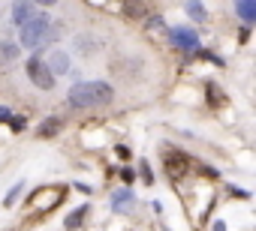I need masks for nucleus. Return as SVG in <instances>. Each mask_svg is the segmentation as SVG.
<instances>
[{"instance_id":"f8f14e48","label":"nucleus","mask_w":256,"mask_h":231,"mask_svg":"<svg viewBox=\"0 0 256 231\" xmlns=\"http://www.w3.org/2000/svg\"><path fill=\"white\" fill-rule=\"evenodd\" d=\"M124 12L130 15V18H145V3H139V0H127Z\"/></svg>"},{"instance_id":"ddd939ff","label":"nucleus","mask_w":256,"mask_h":231,"mask_svg":"<svg viewBox=\"0 0 256 231\" xmlns=\"http://www.w3.org/2000/svg\"><path fill=\"white\" fill-rule=\"evenodd\" d=\"M187 12H190V18L193 21H205V18H208V15H205V9H202V3H199V0H187Z\"/></svg>"},{"instance_id":"1a4fd4ad","label":"nucleus","mask_w":256,"mask_h":231,"mask_svg":"<svg viewBox=\"0 0 256 231\" xmlns=\"http://www.w3.org/2000/svg\"><path fill=\"white\" fill-rule=\"evenodd\" d=\"M205 99H208L214 108H223V105H226V93L220 90V84H208V87H205Z\"/></svg>"},{"instance_id":"2eb2a0df","label":"nucleus","mask_w":256,"mask_h":231,"mask_svg":"<svg viewBox=\"0 0 256 231\" xmlns=\"http://www.w3.org/2000/svg\"><path fill=\"white\" fill-rule=\"evenodd\" d=\"M19 60V48L15 45H0V63H12Z\"/></svg>"},{"instance_id":"39448f33","label":"nucleus","mask_w":256,"mask_h":231,"mask_svg":"<svg viewBox=\"0 0 256 231\" xmlns=\"http://www.w3.org/2000/svg\"><path fill=\"white\" fill-rule=\"evenodd\" d=\"M163 165H166V174L172 177V180H181V177L187 174V168H190V162H187V156H181V153H169Z\"/></svg>"},{"instance_id":"f3484780","label":"nucleus","mask_w":256,"mask_h":231,"mask_svg":"<svg viewBox=\"0 0 256 231\" xmlns=\"http://www.w3.org/2000/svg\"><path fill=\"white\" fill-rule=\"evenodd\" d=\"M19 192H21V186H19V183H15V189H12V192L6 195V207H9V204H12L15 198H19Z\"/></svg>"},{"instance_id":"0eeeda50","label":"nucleus","mask_w":256,"mask_h":231,"mask_svg":"<svg viewBox=\"0 0 256 231\" xmlns=\"http://www.w3.org/2000/svg\"><path fill=\"white\" fill-rule=\"evenodd\" d=\"M60 129H63V120H60V117H48V120H42V123H39L37 135H39V138H55Z\"/></svg>"},{"instance_id":"f257e3e1","label":"nucleus","mask_w":256,"mask_h":231,"mask_svg":"<svg viewBox=\"0 0 256 231\" xmlns=\"http://www.w3.org/2000/svg\"><path fill=\"white\" fill-rule=\"evenodd\" d=\"M115 96L112 84L106 81H81L76 87H70V93H66V105H73V108H102V105H109Z\"/></svg>"},{"instance_id":"423d86ee","label":"nucleus","mask_w":256,"mask_h":231,"mask_svg":"<svg viewBox=\"0 0 256 231\" xmlns=\"http://www.w3.org/2000/svg\"><path fill=\"white\" fill-rule=\"evenodd\" d=\"M33 0H15V6H12V24H24V21H30L33 18Z\"/></svg>"},{"instance_id":"6e6552de","label":"nucleus","mask_w":256,"mask_h":231,"mask_svg":"<svg viewBox=\"0 0 256 231\" xmlns=\"http://www.w3.org/2000/svg\"><path fill=\"white\" fill-rule=\"evenodd\" d=\"M48 69H51V75H63V72H70V57L63 54V51H55L48 60Z\"/></svg>"},{"instance_id":"f03ea898","label":"nucleus","mask_w":256,"mask_h":231,"mask_svg":"<svg viewBox=\"0 0 256 231\" xmlns=\"http://www.w3.org/2000/svg\"><path fill=\"white\" fill-rule=\"evenodd\" d=\"M51 39V21H48V15H42V12H37L30 21H24L21 24V45L24 48H39L42 42H48Z\"/></svg>"},{"instance_id":"9d476101","label":"nucleus","mask_w":256,"mask_h":231,"mask_svg":"<svg viewBox=\"0 0 256 231\" xmlns=\"http://www.w3.org/2000/svg\"><path fill=\"white\" fill-rule=\"evenodd\" d=\"M238 15L244 18V24L256 21V0H238Z\"/></svg>"},{"instance_id":"9b49d317","label":"nucleus","mask_w":256,"mask_h":231,"mask_svg":"<svg viewBox=\"0 0 256 231\" xmlns=\"http://www.w3.org/2000/svg\"><path fill=\"white\" fill-rule=\"evenodd\" d=\"M84 213H88V207H79V210H73L70 216L63 219V228H66V231H76V228L84 222Z\"/></svg>"},{"instance_id":"6ab92c4d","label":"nucleus","mask_w":256,"mask_h":231,"mask_svg":"<svg viewBox=\"0 0 256 231\" xmlns=\"http://www.w3.org/2000/svg\"><path fill=\"white\" fill-rule=\"evenodd\" d=\"M9 117H12V114H9V108H0V123H6Z\"/></svg>"},{"instance_id":"4468645a","label":"nucleus","mask_w":256,"mask_h":231,"mask_svg":"<svg viewBox=\"0 0 256 231\" xmlns=\"http://www.w3.org/2000/svg\"><path fill=\"white\" fill-rule=\"evenodd\" d=\"M133 201V192L130 189H121V192H112V207L115 210H124V204Z\"/></svg>"},{"instance_id":"dca6fc26","label":"nucleus","mask_w":256,"mask_h":231,"mask_svg":"<svg viewBox=\"0 0 256 231\" xmlns=\"http://www.w3.org/2000/svg\"><path fill=\"white\" fill-rule=\"evenodd\" d=\"M6 123H9V126H12V129H24V120H21V117H9Z\"/></svg>"},{"instance_id":"412c9836","label":"nucleus","mask_w":256,"mask_h":231,"mask_svg":"<svg viewBox=\"0 0 256 231\" xmlns=\"http://www.w3.org/2000/svg\"><path fill=\"white\" fill-rule=\"evenodd\" d=\"M214 231H226V225L223 222H214Z\"/></svg>"},{"instance_id":"20e7f679","label":"nucleus","mask_w":256,"mask_h":231,"mask_svg":"<svg viewBox=\"0 0 256 231\" xmlns=\"http://www.w3.org/2000/svg\"><path fill=\"white\" fill-rule=\"evenodd\" d=\"M169 36H172V45H175V48H184V51H193V48L199 45L196 30H190V27H175Z\"/></svg>"},{"instance_id":"aec40b11","label":"nucleus","mask_w":256,"mask_h":231,"mask_svg":"<svg viewBox=\"0 0 256 231\" xmlns=\"http://www.w3.org/2000/svg\"><path fill=\"white\" fill-rule=\"evenodd\" d=\"M33 3H42V6H55L58 0H33Z\"/></svg>"},{"instance_id":"a211bd4d","label":"nucleus","mask_w":256,"mask_h":231,"mask_svg":"<svg viewBox=\"0 0 256 231\" xmlns=\"http://www.w3.org/2000/svg\"><path fill=\"white\" fill-rule=\"evenodd\" d=\"M139 168H142V177H145V183H154V177H151V168H148V162H142Z\"/></svg>"},{"instance_id":"7ed1b4c3","label":"nucleus","mask_w":256,"mask_h":231,"mask_svg":"<svg viewBox=\"0 0 256 231\" xmlns=\"http://www.w3.org/2000/svg\"><path fill=\"white\" fill-rule=\"evenodd\" d=\"M27 75H30V81L37 84L39 90H51V87H55V75H51L48 63L39 60V57H30L27 60Z\"/></svg>"}]
</instances>
